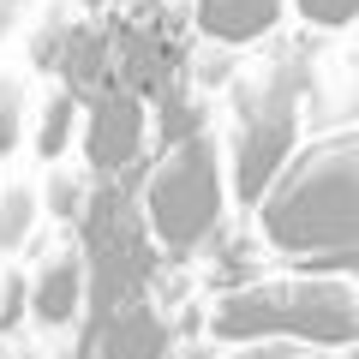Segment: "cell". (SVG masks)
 I'll return each mask as SVG.
<instances>
[{
    "label": "cell",
    "mask_w": 359,
    "mask_h": 359,
    "mask_svg": "<svg viewBox=\"0 0 359 359\" xmlns=\"http://www.w3.org/2000/svg\"><path fill=\"white\" fill-rule=\"evenodd\" d=\"M66 126H72V102H66V96H60V102H54L48 108V120H42V156H60L66 150Z\"/></svg>",
    "instance_id": "30bf717a"
},
{
    "label": "cell",
    "mask_w": 359,
    "mask_h": 359,
    "mask_svg": "<svg viewBox=\"0 0 359 359\" xmlns=\"http://www.w3.org/2000/svg\"><path fill=\"white\" fill-rule=\"evenodd\" d=\"M30 222H36V192L13 186V192L0 198V252H18L30 240Z\"/></svg>",
    "instance_id": "ba28073f"
},
{
    "label": "cell",
    "mask_w": 359,
    "mask_h": 359,
    "mask_svg": "<svg viewBox=\"0 0 359 359\" xmlns=\"http://www.w3.org/2000/svg\"><path fill=\"white\" fill-rule=\"evenodd\" d=\"M210 335L222 347L347 353L359 341L353 276H269V282L228 287L210 306Z\"/></svg>",
    "instance_id": "7a4b0ae2"
},
{
    "label": "cell",
    "mask_w": 359,
    "mask_h": 359,
    "mask_svg": "<svg viewBox=\"0 0 359 359\" xmlns=\"http://www.w3.org/2000/svg\"><path fill=\"white\" fill-rule=\"evenodd\" d=\"M138 144H144V108L132 102V96H108V102L90 114V126H84V156L96 168L132 162Z\"/></svg>",
    "instance_id": "277c9868"
},
{
    "label": "cell",
    "mask_w": 359,
    "mask_h": 359,
    "mask_svg": "<svg viewBox=\"0 0 359 359\" xmlns=\"http://www.w3.org/2000/svg\"><path fill=\"white\" fill-rule=\"evenodd\" d=\"M299 13H306V18H318V25H347L353 0H299Z\"/></svg>",
    "instance_id": "8fae6325"
},
{
    "label": "cell",
    "mask_w": 359,
    "mask_h": 359,
    "mask_svg": "<svg viewBox=\"0 0 359 359\" xmlns=\"http://www.w3.org/2000/svg\"><path fill=\"white\" fill-rule=\"evenodd\" d=\"M84 306V257L60 252L36 269V287H30V318L48 323V330H66Z\"/></svg>",
    "instance_id": "5b68a950"
},
{
    "label": "cell",
    "mask_w": 359,
    "mask_h": 359,
    "mask_svg": "<svg viewBox=\"0 0 359 359\" xmlns=\"http://www.w3.org/2000/svg\"><path fill=\"white\" fill-rule=\"evenodd\" d=\"M222 204H228V186H222L216 138H210V132H186V138L156 162L150 186H144L150 233L168 252H198V245L216 233Z\"/></svg>",
    "instance_id": "3957f363"
},
{
    "label": "cell",
    "mask_w": 359,
    "mask_h": 359,
    "mask_svg": "<svg viewBox=\"0 0 359 359\" xmlns=\"http://www.w3.org/2000/svg\"><path fill=\"white\" fill-rule=\"evenodd\" d=\"M0 294H6V287H0Z\"/></svg>",
    "instance_id": "7c38bea8"
},
{
    "label": "cell",
    "mask_w": 359,
    "mask_h": 359,
    "mask_svg": "<svg viewBox=\"0 0 359 359\" xmlns=\"http://www.w3.org/2000/svg\"><path fill=\"white\" fill-rule=\"evenodd\" d=\"M257 228L306 276H353L359 264V138H311L257 192Z\"/></svg>",
    "instance_id": "6da1fadb"
},
{
    "label": "cell",
    "mask_w": 359,
    "mask_h": 359,
    "mask_svg": "<svg viewBox=\"0 0 359 359\" xmlns=\"http://www.w3.org/2000/svg\"><path fill=\"white\" fill-rule=\"evenodd\" d=\"M25 144V96L18 84H0V156H13Z\"/></svg>",
    "instance_id": "9c48e42d"
},
{
    "label": "cell",
    "mask_w": 359,
    "mask_h": 359,
    "mask_svg": "<svg viewBox=\"0 0 359 359\" xmlns=\"http://www.w3.org/2000/svg\"><path fill=\"white\" fill-rule=\"evenodd\" d=\"M282 18V0H198V25L216 42H257Z\"/></svg>",
    "instance_id": "52a82bcc"
},
{
    "label": "cell",
    "mask_w": 359,
    "mask_h": 359,
    "mask_svg": "<svg viewBox=\"0 0 359 359\" xmlns=\"http://www.w3.org/2000/svg\"><path fill=\"white\" fill-rule=\"evenodd\" d=\"M174 330L156 306H120L102 335V359H168Z\"/></svg>",
    "instance_id": "8992f818"
}]
</instances>
